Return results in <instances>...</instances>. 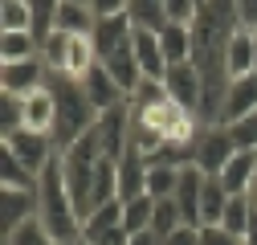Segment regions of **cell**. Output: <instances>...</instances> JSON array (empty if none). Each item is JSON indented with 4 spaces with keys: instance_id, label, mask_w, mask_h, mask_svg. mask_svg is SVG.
Wrapping results in <instances>:
<instances>
[{
    "instance_id": "obj_1",
    "label": "cell",
    "mask_w": 257,
    "mask_h": 245,
    "mask_svg": "<svg viewBox=\"0 0 257 245\" xmlns=\"http://www.w3.org/2000/svg\"><path fill=\"white\" fill-rule=\"evenodd\" d=\"M37 221L45 225V233L61 245L82 241V217L74 208V196L66 188V168H61V156L37 176Z\"/></svg>"
},
{
    "instance_id": "obj_2",
    "label": "cell",
    "mask_w": 257,
    "mask_h": 245,
    "mask_svg": "<svg viewBox=\"0 0 257 245\" xmlns=\"http://www.w3.org/2000/svg\"><path fill=\"white\" fill-rule=\"evenodd\" d=\"M49 90H53V98H57V131H53V143H57V151H66V147H74L94 122H98V110L90 106V98H86V90H82V82H70V78H49Z\"/></svg>"
},
{
    "instance_id": "obj_3",
    "label": "cell",
    "mask_w": 257,
    "mask_h": 245,
    "mask_svg": "<svg viewBox=\"0 0 257 245\" xmlns=\"http://www.w3.org/2000/svg\"><path fill=\"white\" fill-rule=\"evenodd\" d=\"M41 57L49 74L57 78H70V82H82L94 66H98V49H94V37L90 33H49L41 41Z\"/></svg>"
},
{
    "instance_id": "obj_4",
    "label": "cell",
    "mask_w": 257,
    "mask_h": 245,
    "mask_svg": "<svg viewBox=\"0 0 257 245\" xmlns=\"http://www.w3.org/2000/svg\"><path fill=\"white\" fill-rule=\"evenodd\" d=\"M237 156V143H233V131L224 127V122H216V127H200L196 143H192V160L204 176H220L224 168H229V160Z\"/></svg>"
},
{
    "instance_id": "obj_5",
    "label": "cell",
    "mask_w": 257,
    "mask_h": 245,
    "mask_svg": "<svg viewBox=\"0 0 257 245\" xmlns=\"http://www.w3.org/2000/svg\"><path fill=\"white\" fill-rule=\"evenodd\" d=\"M49 66L45 57H29V61H13V66H0V94H13V98H25L33 90H45L49 86Z\"/></svg>"
},
{
    "instance_id": "obj_6",
    "label": "cell",
    "mask_w": 257,
    "mask_h": 245,
    "mask_svg": "<svg viewBox=\"0 0 257 245\" xmlns=\"http://www.w3.org/2000/svg\"><path fill=\"white\" fill-rule=\"evenodd\" d=\"M5 151H13V156L33 172V176H41L61 151H57V143L49 139V135H33V131H13V135H5Z\"/></svg>"
},
{
    "instance_id": "obj_7",
    "label": "cell",
    "mask_w": 257,
    "mask_h": 245,
    "mask_svg": "<svg viewBox=\"0 0 257 245\" xmlns=\"http://www.w3.org/2000/svg\"><path fill=\"white\" fill-rule=\"evenodd\" d=\"M82 241H90V245H126L131 241V233L122 229V200L94 208L82 221Z\"/></svg>"
},
{
    "instance_id": "obj_8",
    "label": "cell",
    "mask_w": 257,
    "mask_h": 245,
    "mask_svg": "<svg viewBox=\"0 0 257 245\" xmlns=\"http://www.w3.org/2000/svg\"><path fill=\"white\" fill-rule=\"evenodd\" d=\"M164 86H168L172 102H180L184 110H192V114L200 118V106H204V78H200V70L192 66V61L168 66V78H164Z\"/></svg>"
},
{
    "instance_id": "obj_9",
    "label": "cell",
    "mask_w": 257,
    "mask_h": 245,
    "mask_svg": "<svg viewBox=\"0 0 257 245\" xmlns=\"http://www.w3.org/2000/svg\"><path fill=\"white\" fill-rule=\"evenodd\" d=\"M21 131H33V135H49L57 131V98L53 90H33V94L21 98Z\"/></svg>"
},
{
    "instance_id": "obj_10",
    "label": "cell",
    "mask_w": 257,
    "mask_h": 245,
    "mask_svg": "<svg viewBox=\"0 0 257 245\" xmlns=\"http://www.w3.org/2000/svg\"><path fill=\"white\" fill-rule=\"evenodd\" d=\"M204 172L196 168V164H184L180 168V184H176V208H180V217H184V225H192V229H200V196H204Z\"/></svg>"
},
{
    "instance_id": "obj_11",
    "label": "cell",
    "mask_w": 257,
    "mask_h": 245,
    "mask_svg": "<svg viewBox=\"0 0 257 245\" xmlns=\"http://www.w3.org/2000/svg\"><path fill=\"white\" fill-rule=\"evenodd\" d=\"M102 66H106V74L118 82V90H122L126 98H131L135 90L147 82V78H143V70H139V57H135V45H131V41L118 45L114 53H106V57H102Z\"/></svg>"
},
{
    "instance_id": "obj_12",
    "label": "cell",
    "mask_w": 257,
    "mask_h": 245,
    "mask_svg": "<svg viewBox=\"0 0 257 245\" xmlns=\"http://www.w3.org/2000/svg\"><path fill=\"white\" fill-rule=\"evenodd\" d=\"M82 90H86V98H90V106L98 110V114H106V110H114V106H122L126 102V94L118 90V82L106 74V66L98 61L86 78H82Z\"/></svg>"
},
{
    "instance_id": "obj_13",
    "label": "cell",
    "mask_w": 257,
    "mask_h": 245,
    "mask_svg": "<svg viewBox=\"0 0 257 245\" xmlns=\"http://www.w3.org/2000/svg\"><path fill=\"white\" fill-rule=\"evenodd\" d=\"M131 45H135V57H139V70L147 82H164L168 78V57H164V45H159V33L151 29H135L131 33Z\"/></svg>"
},
{
    "instance_id": "obj_14",
    "label": "cell",
    "mask_w": 257,
    "mask_h": 245,
    "mask_svg": "<svg viewBox=\"0 0 257 245\" xmlns=\"http://www.w3.org/2000/svg\"><path fill=\"white\" fill-rule=\"evenodd\" d=\"M25 221H37V192L0 188V225H5V233L21 229Z\"/></svg>"
},
{
    "instance_id": "obj_15",
    "label": "cell",
    "mask_w": 257,
    "mask_h": 245,
    "mask_svg": "<svg viewBox=\"0 0 257 245\" xmlns=\"http://www.w3.org/2000/svg\"><path fill=\"white\" fill-rule=\"evenodd\" d=\"M135 196H147V160L135 147H126L118 156V200L126 204Z\"/></svg>"
},
{
    "instance_id": "obj_16",
    "label": "cell",
    "mask_w": 257,
    "mask_h": 245,
    "mask_svg": "<svg viewBox=\"0 0 257 245\" xmlns=\"http://www.w3.org/2000/svg\"><path fill=\"white\" fill-rule=\"evenodd\" d=\"M253 110H257V74L233 78L229 94H224V106H220V122L229 127V122H237V118H245V114H253Z\"/></svg>"
},
{
    "instance_id": "obj_17",
    "label": "cell",
    "mask_w": 257,
    "mask_h": 245,
    "mask_svg": "<svg viewBox=\"0 0 257 245\" xmlns=\"http://www.w3.org/2000/svg\"><path fill=\"white\" fill-rule=\"evenodd\" d=\"M131 33H135V25H131V17L126 13H118V17H98L94 21V49H98V57H106V53H114L118 45H126L131 41Z\"/></svg>"
},
{
    "instance_id": "obj_18",
    "label": "cell",
    "mask_w": 257,
    "mask_h": 245,
    "mask_svg": "<svg viewBox=\"0 0 257 245\" xmlns=\"http://www.w3.org/2000/svg\"><path fill=\"white\" fill-rule=\"evenodd\" d=\"M253 176H257V151H237V156L229 160V168H224L216 180H220V188L229 196H249Z\"/></svg>"
},
{
    "instance_id": "obj_19",
    "label": "cell",
    "mask_w": 257,
    "mask_h": 245,
    "mask_svg": "<svg viewBox=\"0 0 257 245\" xmlns=\"http://www.w3.org/2000/svg\"><path fill=\"white\" fill-rule=\"evenodd\" d=\"M224 61H229V78H249V74H257V49H253V33H249V29H237V33L229 37Z\"/></svg>"
},
{
    "instance_id": "obj_20",
    "label": "cell",
    "mask_w": 257,
    "mask_h": 245,
    "mask_svg": "<svg viewBox=\"0 0 257 245\" xmlns=\"http://www.w3.org/2000/svg\"><path fill=\"white\" fill-rule=\"evenodd\" d=\"M180 168H184V164H176V160H168V156L151 160V164H147V196H155V200H168V196H176Z\"/></svg>"
},
{
    "instance_id": "obj_21",
    "label": "cell",
    "mask_w": 257,
    "mask_h": 245,
    "mask_svg": "<svg viewBox=\"0 0 257 245\" xmlns=\"http://www.w3.org/2000/svg\"><path fill=\"white\" fill-rule=\"evenodd\" d=\"M94 9L90 5H74V0H61L57 17H53V33H94Z\"/></svg>"
},
{
    "instance_id": "obj_22",
    "label": "cell",
    "mask_w": 257,
    "mask_h": 245,
    "mask_svg": "<svg viewBox=\"0 0 257 245\" xmlns=\"http://www.w3.org/2000/svg\"><path fill=\"white\" fill-rule=\"evenodd\" d=\"M159 45H164L168 66H180V61H192V25H164L159 29Z\"/></svg>"
},
{
    "instance_id": "obj_23",
    "label": "cell",
    "mask_w": 257,
    "mask_h": 245,
    "mask_svg": "<svg viewBox=\"0 0 257 245\" xmlns=\"http://www.w3.org/2000/svg\"><path fill=\"white\" fill-rule=\"evenodd\" d=\"M29 57H41V37L37 33H0V66L29 61Z\"/></svg>"
},
{
    "instance_id": "obj_24",
    "label": "cell",
    "mask_w": 257,
    "mask_h": 245,
    "mask_svg": "<svg viewBox=\"0 0 257 245\" xmlns=\"http://www.w3.org/2000/svg\"><path fill=\"white\" fill-rule=\"evenodd\" d=\"M0 33H37L29 0H0Z\"/></svg>"
},
{
    "instance_id": "obj_25",
    "label": "cell",
    "mask_w": 257,
    "mask_h": 245,
    "mask_svg": "<svg viewBox=\"0 0 257 245\" xmlns=\"http://www.w3.org/2000/svg\"><path fill=\"white\" fill-rule=\"evenodd\" d=\"M126 17H131L135 29H151V33H159L168 25L164 0H126Z\"/></svg>"
},
{
    "instance_id": "obj_26",
    "label": "cell",
    "mask_w": 257,
    "mask_h": 245,
    "mask_svg": "<svg viewBox=\"0 0 257 245\" xmlns=\"http://www.w3.org/2000/svg\"><path fill=\"white\" fill-rule=\"evenodd\" d=\"M224 208H229V192L220 188L216 176H208L204 180V196H200V225H220Z\"/></svg>"
},
{
    "instance_id": "obj_27",
    "label": "cell",
    "mask_w": 257,
    "mask_h": 245,
    "mask_svg": "<svg viewBox=\"0 0 257 245\" xmlns=\"http://www.w3.org/2000/svg\"><path fill=\"white\" fill-rule=\"evenodd\" d=\"M151 217H155V196H135V200L122 204V229L131 237L143 233V229H151Z\"/></svg>"
},
{
    "instance_id": "obj_28",
    "label": "cell",
    "mask_w": 257,
    "mask_h": 245,
    "mask_svg": "<svg viewBox=\"0 0 257 245\" xmlns=\"http://www.w3.org/2000/svg\"><path fill=\"white\" fill-rule=\"evenodd\" d=\"M0 188H25V192H37V176L29 172L13 151H5V164H0Z\"/></svg>"
},
{
    "instance_id": "obj_29",
    "label": "cell",
    "mask_w": 257,
    "mask_h": 245,
    "mask_svg": "<svg viewBox=\"0 0 257 245\" xmlns=\"http://www.w3.org/2000/svg\"><path fill=\"white\" fill-rule=\"evenodd\" d=\"M249 225H253V204H249V196H229V208H224V217H220V229H229V233H237V237L245 241Z\"/></svg>"
},
{
    "instance_id": "obj_30",
    "label": "cell",
    "mask_w": 257,
    "mask_h": 245,
    "mask_svg": "<svg viewBox=\"0 0 257 245\" xmlns=\"http://www.w3.org/2000/svg\"><path fill=\"white\" fill-rule=\"evenodd\" d=\"M151 229H155L159 237H172L176 229H184V217H180V208H176V200H172V196H168V200H155Z\"/></svg>"
},
{
    "instance_id": "obj_31",
    "label": "cell",
    "mask_w": 257,
    "mask_h": 245,
    "mask_svg": "<svg viewBox=\"0 0 257 245\" xmlns=\"http://www.w3.org/2000/svg\"><path fill=\"white\" fill-rule=\"evenodd\" d=\"M5 245H61V241H53V237L45 233L41 221H25L21 229L5 233Z\"/></svg>"
},
{
    "instance_id": "obj_32",
    "label": "cell",
    "mask_w": 257,
    "mask_h": 245,
    "mask_svg": "<svg viewBox=\"0 0 257 245\" xmlns=\"http://www.w3.org/2000/svg\"><path fill=\"white\" fill-rule=\"evenodd\" d=\"M229 131H233L237 151H257V110L245 114V118H237V122H229Z\"/></svg>"
},
{
    "instance_id": "obj_33",
    "label": "cell",
    "mask_w": 257,
    "mask_h": 245,
    "mask_svg": "<svg viewBox=\"0 0 257 245\" xmlns=\"http://www.w3.org/2000/svg\"><path fill=\"white\" fill-rule=\"evenodd\" d=\"M200 5L204 0H164V13H168L172 25H192L196 13H200Z\"/></svg>"
},
{
    "instance_id": "obj_34",
    "label": "cell",
    "mask_w": 257,
    "mask_h": 245,
    "mask_svg": "<svg viewBox=\"0 0 257 245\" xmlns=\"http://www.w3.org/2000/svg\"><path fill=\"white\" fill-rule=\"evenodd\" d=\"M13 131H21V98L0 94V135H13Z\"/></svg>"
},
{
    "instance_id": "obj_35",
    "label": "cell",
    "mask_w": 257,
    "mask_h": 245,
    "mask_svg": "<svg viewBox=\"0 0 257 245\" xmlns=\"http://www.w3.org/2000/svg\"><path fill=\"white\" fill-rule=\"evenodd\" d=\"M200 245H245V241L220 225H200Z\"/></svg>"
},
{
    "instance_id": "obj_36",
    "label": "cell",
    "mask_w": 257,
    "mask_h": 245,
    "mask_svg": "<svg viewBox=\"0 0 257 245\" xmlns=\"http://www.w3.org/2000/svg\"><path fill=\"white\" fill-rule=\"evenodd\" d=\"M237 21H241V29L257 33V0H237Z\"/></svg>"
},
{
    "instance_id": "obj_37",
    "label": "cell",
    "mask_w": 257,
    "mask_h": 245,
    "mask_svg": "<svg viewBox=\"0 0 257 245\" xmlns=\"http://www.w3.org/2000/svg\"><path fill=\"white\" fill-rule=\"evenodd\" d=\"M90 9H94V17H118V13H126V0H90Z\"/></svg>"
},
{
    "instance_id": "obj_38",
    "label": "cell",
    "mask_w": 257,
    "mask_h": 245,
    "mask_svg": "<svg viewBox=\"0 0 257 245\" xmlns=\"http://www.w3.org/2000/svg\"><path fill=\"white\" fill-rule=\"evenodd\" d=\"M164 245H200V229L184 225V229H176L172 237H164Z\"/></svg>"
},
{
    "instance_id": "obj_39",
    "label": "cell",
    "mask_w": 257,
    "mask_h": 245,
    "mask_svg": "<svg viewBox=\"0 0 257 245\" xmlns=\"http://www.w3.org/2000/svg\"><path fill=\"white\" fill-rule=\"evenodd\" d=\"M126 245H164V237H159L155 229H143V233H135L131 241H126Z\"/></svg>"
},
{
    "instance_id": "obj_40",
    "label": "cell",
    "mask_w": 257,
    "mask_h": 245,
    "mask_svg": "<svg viewBox=\"0 0 257 245\" xmlns=\"http://www.w3.org/2000/svg\"><path fill=\"white\" fill-rule=\"evenodd\" d=\"M245 245H257V212H253V225H249V233H245Z\"/></svg>"
},
{
    "instance_id": "obj_41",
    "label": "cell",
    "mask_w": 257,
    "mask_h": 245,
    "mask_svg": "<svg viewBox=\"0 0 257 245\" xmlns=\"http://www.w3.org/2000/svg\"><path fill=\"white\" fill-rule=\"evenodd\" d=\"M249 204H253V212H257V176H253V184H249Z\"/></svg>"
},
{
    "instance_id": "obj_42",
    "label": "cell",
    "mask_w": 257,
    "mask_h": 245,
    "mask_svg": "<svg viewBox=\"0 0 257 245\" xmlns=\"http://www.w3.org/2000/svg\"><path fill=\"white\" fill-rule=\"evenodd\" d=\"M74 5H90V0H74Z\"/></svg>"
},
{
    "instance_id": "obj_43",
    "label": "cell",
    "mask_w": 257,
    "mask_h": 245,
    "mask_svg": "<svg viewBox=\"0 0 257 245\" xmlns=\"http://www.w3.org/2000/svg\"><path fill=\"white\" fill-rule=\"evenodd\" d=\"M253 49H257V33H253Z\"/></svg>"
},
{
    "instance_id": "obj_44",
    "label": "cell",
    "mask_w": 257,
    "mask_h": 245,
    "mask_svg": "<svg viewBox=\"0 0 257 245\" xmlns=\"http://www.w3.org/2000/svg\"><path fill=\"white\" fill-rule=\"evenodd\" d=\"M74 245H90V241H74Z\"/></svg>"
}]
</instances>
